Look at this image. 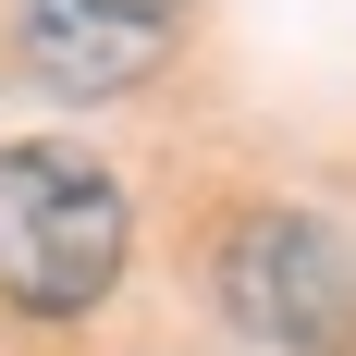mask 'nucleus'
Here are the masks:
<instances>
[{"mask_svg": "<svg viewBox=\"0 0 356 356\" xmlns=\"http://www.w3.org/2000/svg\"><path fill=\"white\" fill-rule=\"evenodd\" d=\"M123 246H136V209L86 147H0V295L25 320H86L123 283Z\"/></svg>", "mask_w": 356, "mask_h": 356, "instance_id": "f257e3e1", "label": "nucleus"}, {"mask_svg": "<svg viewBox=\"0 0 356 356\" xmlns=\"http://www.w3.org/2000/svg\"><path fill=\"white\" fill-rule=\"evenodd\" d=\"M209 295L270 356H356V246L307 209H246L209 258Z\"/></svg>", "mask_w": 356, "mask_h": 356, "instance_id": "f03ea898", "label": "nucleus"}, {"mask_svg": "<svg viewBox=\"0 0 356 356\" xmlns=\"http://www.w3.org/2000/svg\"><path fill=\"white\" fill-rule=\"evenodd\" d=\"M13 49L49 99H123L172 62V13H136V0H25L13 13Z\"/></svg>", "mask_w": 356, "mask_h": 356, "instance_id": "7ed1b4c3", "label": "nucleus"}, {"mask_svg": "<svg viewBox=\"0 0 356 356\" xmlns=\"http://www.w3.org/2000/svg\"><path fill=\"white\" fill-rule=\"evenodd\" d=\"M136 13H172V0H136Z\"/></svg>", "mask_w": 356, "mask_h": 356, "instance_id": "20e7f679", "label": "nucleus"}]
</instances>
